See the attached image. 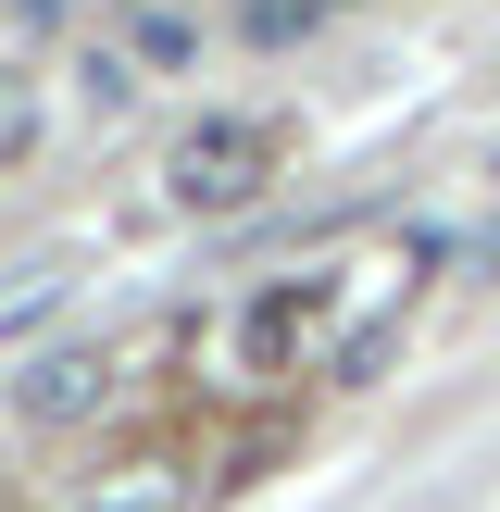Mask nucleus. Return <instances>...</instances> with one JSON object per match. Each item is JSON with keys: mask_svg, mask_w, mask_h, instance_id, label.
<instances>
[{"mask_svg": "<svg viewBox=\"0 0 500 512\" xmlns=\"http://www.w3.org/2000/svg\"><path fill=\"white\" fill-rule=\"evenodd\" d=\"M375 325L350 313V275H275V288H250L238 313H225V363H238V388H300V375H338L363 363Z\"/></svg>", "mask_w": 500, "mask_h": 512, "instance_id": "nucleus-1", "label": "nucleus"}, {"mask_svg": "<svg viewBox=\"0 0 500 512\" xmlns=\"http://www.w3.org/2000/svg\"><path fill=\"white\" fill-rule=\"evenodd\" d=\"M275 175H288V125L275 113H200L163 150V200L175 213H250Z\"/></svg>", "mask_w": 500, "mask_h": 512, "instance_id": "nucleus-2", "label": "nucleus"}, {"mask_svg": "<svg viewBox=\"0 0 500 512\" xmlns=\"http://www.w3.org/2000/svg\"><path fill=\"white\" fill-rule=\"evenodd\" d=\"M113 388H125L113 350H50V363L13 388V413L25 425H88V413H113Z\"/></svg>", "mask_w": 500, "mask_h": 512, "instance_id": "nucleus-3", "label": "nucleus"}, {"mask_svg": "<svg viewBox=\"0 0 500 512\" xmlns=\"http://www.w3.org/2000/svg\"><path fill=\"white\" fill-rule=\"evenodd\" d=\"M25 150H38V75L0 63V163H25Z\"/></svg>", "mask_w": 500, "mask_h": 512, "instance_id": "nucleus-4", "label": "nucleus"}, {"mask_svg": "<svg viewBox=\"0 0 500 512\" xmlns=\"http://www.w3.org/2000/svg\"><path fill=\"white\" fill-rule=\"evenodd\" d=\"M325 13H350V0H250L238 25H250V38H263V50H275V38H313Z\"/></svg>", "mask_w": 500, "mask_h": 512, "instance_id": "nucleus-5", "label": "nucleus"}]
</instances>
